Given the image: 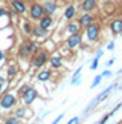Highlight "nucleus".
Here are the masks:
<instances>
[{"instance_id": "nucleus-29", "label": "nucleus", "mask_w": 122, "mask_h": 124, "mask_svg": "<svg viewBox=\"0 0 122 124\" xmlns=\"http://www.w3.org/2000/svg\"><path fill=\"white\" fill-rule=\"evenodd\" d=\"M3 60H5V55H3V52H0V63H2Z\"/></svg>"}, {"instance_id": "nucleus-13", "label": "nucleus", "mask_w": 122, "mask_h": 124, "mask_svg": "<svg viewBox=\"0 0 122 124\" xmlns=\"http://www.w3.org/2000/svg\"><path fill=\"white\" fill-rule=\"evenodd\" d=\"M95 6H96V0H84L82 2V11H86V12L92 11Z\"/></svg>"}, {"instance_id": "nucleus-1", "label": "nucleus", "mask_w": 122, "mask_h": 124, "mask_svg": "<svg viewBox=\"0 0 122 124\" xmlns=\"http://www.w3.org/2000/svg\"><path fill=\"white\" fill-rule=\"evenodd\" d=\"M38 45L34 41H27V43H23L20 51H18V55L21 57V58H29L32 54H35V52H38Z\"/></svg>"}, {"instance_id": "nucleus-17", "label": "nucleus", "mask_w": 122, "mask_h": 124, "mask_svg": "<svg viewBox=\"0 0 122 124\" xmlns=\"http://www.w3.org/2000/svg\"><path fill=\"white\" fill-rule=\"evenodd\" d=\"M50 78V72L49 70H41V72L38 74V80L40 81H46V80Z\"/></svg>"}, {"instance_id": "nucleus-7", "label": "nucleus", "mask_w": 122, "mask_h": 124, "mask_svg": "<svg viewBox=\"0 0 122 124\" xmlns=\"http://www.w3.org/2000/svg\"><path fill=\"white\" fill-rule=\"evenodd\" d=\"M81 45V34L76 32V34H70V37L67 39V46L69 49H75Z\"/></svg>"}, {"instance_id": "nucleus-16", "label": "nucleus", "mask_w": 122, "mask_h": 124, "mask_svg": "<svg viewBox=\"0 0 122 124\" xmlns=\"http://www.w3.org/2000/svg\"><path fill=\"white\" fill-rule=\"evenodd\" d=\"M75 14H76V8H75L73 5H70V6L66 9V12H64V18L66 20H70V18H73Z\"/></svg>"}, {"instance_id": "nucleus-30", "label": "nucleus", "mask_w": 122, "mask_h": 124, "mask_svg": "<svg viewBox=\"0 0 122 124\" xmlns=\"http://www.w3.org/2000/svg\"><path fill=\"white\" fill-rule=\"evenodd\" d=\"M101 55H102V51H98V52H96V57H98V58H99Z\"/></svg>"}, {"instance_id": "nucleus-12", "label": "nucleus", "mask_w": 122, "mask_h": 124, "mask_svg": "<svg viewBox=\"0 0 122 124\" xmlns=\"http://www.w3.org/2000/svg\"><path fill=\"white\" fill-rule=\"evenodd\" d=\"M92 23H93V17H92L88 12H86L84 16H81V18H79V23H78V25H79V26L87 28L88 25H92Z\"/></svg>"}, {"instance_id": "nucleus-27", "label": "nucleus", "mask_w": 122, "mask_h": 124, "mask_svg": "<svg viewBox=\"0 0 122 124\" xmlns=\"http://www.w3.org/2000/svg\"><path fill=\"white\" fill-rule=\"evenodd\" d=\"M101 75H102V77H110V75H111V72H110V70H104V72H102Z\"/></svg>"}, {"instance_id": "nucleus-31", "label": "nucleus", "mask_w": 122, "mask_h": 124, "mask_svg": "<svg viewBox=\"0 0 122 124\" xmlns=\"http://www.w3.org/2000/svg\"><path fill=\"white\" fill-rule=\"evenodd\" d=\"M113 63H115V58H111V60H108V63H107V64L110 66V64H113Z\"/></svg>"}, {"instance_id": "nucleus-23", "label": "nucleus", "mask_w": 122, "mask_h": 124, "mask_svg": "<svg viewBox=\"0 0 122 124\" xmlns=\"http://www.w3.org/2000/svg\"><path fill=\"white\" fill-rule=\"evenodd\" d=\"M98 63H99V58H98V57H95V58H93V63H92V66H90V69L95 70V69L98 68Z\"/></svg>"}, {"instance_id": "nucleus-24", "label": "nucleus", "mask_w": 122, "mask_h": 124, "mask_svg": "<svg viewBox=\"0 0 122 124\" xmlns=\"http://www.w3.org/2000/svg\"><path fill=\"white\" fill-rule=\"evenodd\" d=\"M78 121H79V118H78V116H75V118H72V120H70L67 124H76Z\"/></svg>"}, {"instance_id": "nucleus-5", "label": "nucleus", "mask_w": 122, "mask_h": 124, "mask_svg": "<svg viewBox=\"0 0 122 124\" xmlns=\"http://www.w3.org/2000/svg\"><path fill=\"white\" fill-rule=\"evenodd\" d=\"M29 14H31V18H32V20H40L43 16H46V14H44V9H43V5H38V3H34V5H32Z\"/></svg>"}, {"instance_id": "nucleus-8", "label": "nucleus", "mask_w": 122, "mask_h": 124, "mask_svg": "<svg viewBox=\"0 0 122 124\" xmlns=\"http://www.w3.org/2000/svg\"><path fill=\"white\" fill-rule=\"evenodd\" d=\"M35 39H46L47 37V29H44V28H41L40 25H37L35 28H32V34Z\"/></svg>"}, {"instance_id": "nucleus-20", "label": "nucleus", "mask_w": 122, "mask_h": 124, "mask_svg": "<svg viewBox=\"0 0 122 124\" xmlns=\"http://www.w3.org/2000/svg\"><path fill=\"white\" fill-rule=\"evenodd\" d=\"M5 124H20V120H18L17 116H11L5 121Z\"/></svg>"}, {"instance_id": "nucleus-22", "label": "nucleus", "mask_w": 122, "mask_h": 124, "mask_svg": "<svg viewBox=\"0 0 122 124\" xmlns=\"http://www.w3.org/2000/svg\"><path fill=\"white\" fill-rule=\"evenodd\" d=\"M101 80H102V75H98V77H95V80H93V83H92V89L96 87V86L101 83Z\"/></svg>"}, {"instance_id": "nucleus-9", "label": "nucleus", "mask_w": 122, "mask_h": 124, "mask_svg": "<svg viewBox=\"0 0 122 124\" xmlns=\"http://www.w3.org/2000/svg\"><path fill=\"white\" fill-rule=\"evenodd\" d=\"M43 9H44V14L46 16H52V14L57 11V3L55 2H44L43 3Z\"/></svg>"}, {"instance_id": "nucleus-26", "label": "nucleus", "mask_w": 122, "mask_h": 124, "mask_svg": "<svg viewBox=\"0 0 122 124\" xmlns=\"http://www.w3.org/2000/svg\"><path fill=\"white\" fill-rule=\"evenodd\" d=\"M21 115H25V109H18L17 110V116H21Z\"/></svg>"}, {"instance_id": "nucleus-15", "label": "nucleus", "mask_w": 122, "mask_h": 124, "mask_svg": "<svg viewBox=\"0 0 122 124\" xmlns=\"http://www.w3.org/2000/svg\"><path fill=\"white\" fill-rule=\"evenodd\" d=\"M49 63H50V66H52L54 69H58V68H61L63 61H61V57H58V55H54L52 58H49Z\"/></svg>"}, {"instance_id": "nucleus-28", "label": "nucleus", "mask_w": 122, "mask_h": 124, "mask_svg": "<svg viewBox=\"0 0 122 124\" xmlns=\"http://www.w3.org/2000/svg\"><path fill=\"white\" fill-rule=\"evenodd\" d=\"M107 49H110V51H111V49H115V43H113V41H111V43H108V46H107Z\"/></svg>"}, {"instance_id": "nucleus-2", "label": "nucleus", "mask_w": 122, "mask_h": 124, "mask_svg": "<svg viewBox=\"0 0 122 124\" xmlns=\"http://www.w3.org/2000/svg\"><path fill=\"white\" fill-rule=\"evenodd\" d=\"M47 60H49L47 52H46L44 49H41L38 52H35L34 57H32V66H35V68H43Z\"/></svg>"}, {"instance_id": "nucleus-6", "label": "nucleus", "mask_w": 122, "mask_h": 124, "mask_svg": "<svg viewBox=\"0 0 122 124\" xmlns=\"http://www.w3.org/2000/svg\"><path fill=\"white\" fill-rule=\"evenodd\" d=\"M23 95V103L25 104H27V106H29V104L34 101V100L38 97V93H37V90L35 89H32V87H27L25 92L21 93Z\"/></svg>"}, {"instance_id": "nucleus-3", "label": "nucleus", "mask_w": 122, "mask_h": 124, "mask_svg": "<svg viewBox=\"0 0 122 124\" xmlns=\"http://www.w3.org/2000/svg\"><path fill=\"white\" fill-rule=\"evenodd\" d=\"M15 100H17V97L14 93H11V92L5 93L2 97V100H0V107L2 109H11L15 104Z\"/></svg>"}, {"instance_id": "nucleus-19", "label": "nucleus", "mask_w": 122, "mask_h": 124, "mask_svg": "<svg viewBox=\"0 0 122 124\" xmlns=\"http://www.w3.org/2000/svg\"><path fill=\"white\" fill-rule=\"evenodd\" d=\"M23 32H25V34H27V35L32 34V26H31L29 22H23Z\"/></svg>"}, {"instance_id": "nucleus-4", "label": "nucleus", "mask_w": 122, "mask_h": 124, "mask_svg": "<svg viewBox=\"0 0 122 124\" xmlns=\"http://www.w3.org/2000/svg\"><path fill=\"white\" fill-rule=\"evenodd\" d=\"M98 35H99V26L96 23H92L86 28V37L88 41H95L98 39Z\"/></svg>"}, {"instance_id": "nucleus-21", "label": "nucleus", "mask_w": 122, "mask_h": 124, "mask_svg": "<svg viewBox=\"0 0 122 124\" xmlns=\"http://www.w3.org/2000/svg\"><path fill=\"white\" fill-rule=\"evenodd\" d=\"M8 75H9V78H14L17 75V68H14V66H11L8 70Z\"/></svg>"}, {"instance_id": "nucleus-32", "label": "nucleus", "mask_w": 122, "mask_h": 124, "mask_svg": "<svg viewBox=\"0 0 122 124\" xmlns=\"http://www.w3.org/2000/svg\"><path fill=\"white\" fill-rule=\"evenodd\" d=\"M0 100H2V97H0Z\"/></svg>"}, {"instance_id": "nucleus-25", "label": "nucleus", "mask_w": 122, "mask_h": 124, "mask_svg": "<svg viewBox=\"0 0 122 124\" xmlns=\"http://www.w3.org/2000/svg\"><path fill=\"white\" fill-rule=\"evenodd\" d=\"M5 87H6V83H3V81H0V93L5 90Z\"/></svg>"}, {"instance_id": "nucleus-10", "label": "nucleus", "mask_w": 122, "mask_h": 124, "mask_svg": "<svg viewBox=\"0 0 122 124\" xmlns=\"http://www.w3.org/2000/svg\"><path fill=\"white\" fill-rule=\"evenodd\" d=\"M12 8L17 11V14H25L26 12V5L21 2V0H11Z\"/></svg>"}, {"instance_id": "nucleus-18", "label": "nucleus", "mask_w": 122, "mask_h": 124, "mask_svg": "<svg viewBox=\"0 0 122 124\" xmlns=\"http://www.w3.org/2000/svg\"><path fill=\"white\" fill-rule=\"evenodd\" d=\"M78 28H79V25H76V23H70L66 31H67L69 34H76V32H78Z\"/></svg>"}, {"instance_id": "nucleus-11", "label": "nucleus", "mask_w": 122, "mask_h": 124, "mask_svg": "<svg viewBox=\"0 0 122 124\" xmlns=\"http://www.w3.org/2000/svg\"><path fill=\"white\" fill-rule=\"evenodd\" d=\"M40 23H38V25L41 26V28H44V29H49V28L50 26H52L54 25V20H52V16H43V17H41L40 18V20H38Z\"/></svg>"}, {"instance_id": "nucleus-14", "label": "nucleus", "mask_w": 122, "mask_h": 124, "mask_svg": "<svg viewBox=\"0 0 122 124\" xmlns=\"http://www.w3.org/2000/svg\"><path fill=\"white\" fill-rule=\"evenodd\" d=\"M111 31L115 32V34H121L122 32V20H113L111 22Z\"/></svg>"}]
</instances>
